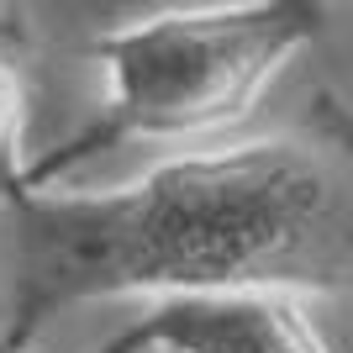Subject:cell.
Returning a JSON list of instances; mask_svg holds the SVG:
<instances>
[{"label": "cell", "instance_id": "cell-2", "mask_svg": "<svg viewBox=\"0 0 353 353\" xmlns=\"http://www.w3.org/2000/svg\"><path fill=\"white\" fill-rule=\"evenodd\" d=\"M332 0H221L105 27L85 43L101 69V111L69 143L37 153L27 185H59L132 143H190L243 121L269 79L316 43Z\"/></svg>", "mask_w": 353, "mask_h": 353}, {"label": "cell", "instance_id": "cell-5", "mask_svg": "<svg viewBox=\"0 0 353 353\" xmlns=\"http://www.w3.org/2000/svg\"><path fill=\"white\" fill-rule=\"evenodd\" d=\"M0 353H27V348H21V343H11V338H6V327H0Z\"/></svg>", "mask_w": 353, "mask_h": 353}, {"label": "cell", "instance_id": "cell-4", "mask_svg": "<svg viewBox=\"0 0 353 353\" xmlns=\"http://www.w3.org/2000/svg\"><path fill=\"white\" fill-rule=\"evenodd\" d=\"M27 101H32V37L16 16L0 11V206L27 185Z\"/></svg>", "mask_w": 353, "mask_h": 353}, {"label": "cell", "instance_id": "cell-3", "mask_svg": "<svg viewBox=\"0 0 353 353\" xmlns=\"http://www.w3.org/2000/svg\"><path fill=\"white\" fill-rule=\"evenodd\" d=\"M90 353H327L295 295L185 290L153 295L143 316Z\"/></svg>", "mask_w": 353, "mask_h": 353}, {"label": "cell", "instance_id": "cell-1", "mask_svg": "<svg viewBox=\"0 0 353 353\" xmlns=\"http://www.w3.org/2000/svg\"><path fill=\"white\" fill-rule=\"evenodd\" d=\"M6 338L121 295L274 290L353 306V105L316 90L280 132L179 153L121 190H21L0 206Z\"/></svg>", "mask_w": 353, "mask_h": 353}]
</instances>
